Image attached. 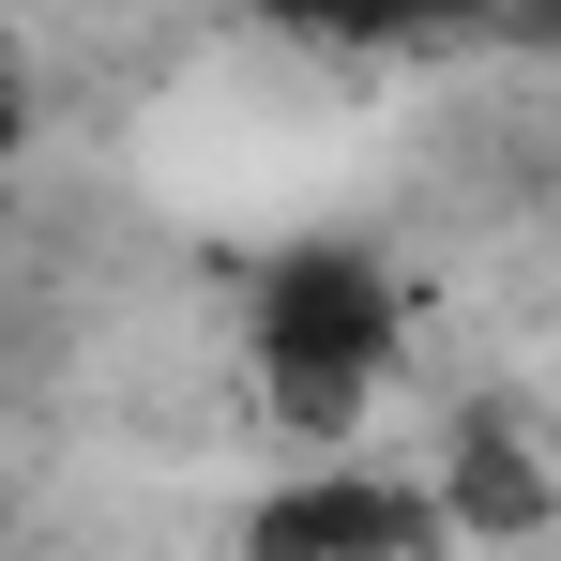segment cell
Instances as JSON below:
<instances>
[{
    "mask_svg": "<svg viewBox=\"0 0 561 561\" xmlns=\"http://www.w3.org/2000/svg\"><path fill=\"white\" fill-rule=\"evenodd\" d=\"M15 137H31V92H15V61H0V152H15Z\"/></svg>",
    "mask_w": 561,
    "mask_h": 561,
    "instance_id": "obj_5",
    "label": "cell"
},
{
    "mask_svg": "<svg viewBox=\"0 0 561 561\" xmlns=\"http://www.w3.org/2000/svg\"><path fill=\"white\" fill-rule=\"evenodd\" d=\"M425 501H440V531H470V547H547L561 470L531 440V410H470L456 440H440V470H425Z\"/></svg>",
    "mask_w": 561,
    "mask_h": 561,
    "instance_id": "obj_3",
    "label": "cell"
},
{
    "mask_svg": "<svg viewBox=\"0 0 561 561\" xmlns=\"http://www.w3.org/2000/svg\"><path fill=\"white\" fill-rule=\"evenodd\" d=\"M0 516H15V470H0Z\"/></svg>",
    "mask_w": 561,
    "mask_h": 561,
    "instance_id": "obj_6",
    "label": "cell"
},
{
    "mask_svg": "<svg viewBox=\"0 0 561 561\" xmlns=\"http://www.w3.org/2000/svg\"><path fill=\"white\" fill-rule=\"evenodd\" d=\"M394 288H379L365 243H304L274 288H259V394H274L288 440H350L365 394L394 379Z\"/></svg>",
    "mask_w": 561,
    "mask_h": 561,
    "instance_id": "obj_1",
    "label": "cell"
},
{
    "mask_svg": "<svg viewBox=\"0 0 561 561\" xmlns=\"http://www.w3.org/2000/svg\"><path fill=\"white\" fill-rule=\"evenodd\" d=\"M440 501L410 470H288L243 516V561H440Z\"/></svg>",
    "mask_w": 561,
    "mask_h": 561,
    "instance_id": "obj_2",
    "label": "cell"
},
{
    "mask_svg": "<svg viewBox=\"0 0 561 561\" xmlns=\"http://www.w3.org/2000/svg\"><path fill=\"white\" fill-rule=\"evenodd\" d=\"M243 15H288V31H334V46H425L485 0H243Z\"/></svg>",
    "mask_w": 561,
    "mask_h": 561,
    "instance_id": "obj_4",
    "label": "cell"
}]
</instances>
